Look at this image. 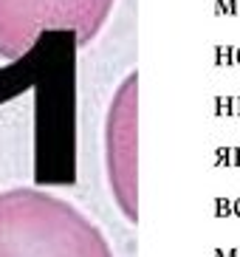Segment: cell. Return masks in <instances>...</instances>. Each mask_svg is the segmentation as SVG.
Segmentation results:
<instances>
[{
    "instance_id": "1",
    "label": "cell",
    "mask_w": 240,
    "mask_h": 257,
    "mask_svg": "<svg viewBox=\"0 0 240 257\" xmlns=\"http://www.w3.org/2000/svg\"><path fill=\"white\" fill-rule=\"evenodd\" d=\"M0 257H113V249L71 201L15 187L0 192Z\"/></svg>"
},
{
    "instance_id": "2",
    "label": "cell",
    "mask_w": 240,
    "mask_h": 257,
    "mask_svg": "<svg viewBox=\"0 0 240 257\" xmlns=\"http://www.w3.org/2000/svg\"><path fill=\"white\" fill-rule=\"evenodd\" d=\"M116 0H0V57L20 60L48 31L88 46L105 29Z\"/></svg>"
},
{
    "instance_id": "3",
    "label": "cell",
    "mask_w": 240,
    "mask_h": 257,
    "mask_svg": "<svg viewBox=\"0 0 240 257\" xmlns=\"http://www.w3.org/2000/svg\"><path fill=\"white\" fill-rule=\"evenodd\" d=\"M136 110L139 76L128 74L116 88L105 119V167L107 184L128 220L139 218V170H136Z\"/></svg>"
}]
</instances>
